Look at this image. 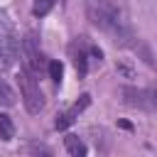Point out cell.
<instances>
[{
    "instance_id": "obj_1",
    "label": "cell",
    "mask_w": 157,
    "mask_h": 157,
    "mask_svg": "<svg viewBox=\"0 0 157 157\" xmlns=\"http://www.w3.org/2000/svg\"><path fill=\"white\" fill-rule=\"evenodd\" d=\"M86 15L96 27L105 32H123V15L110 0H88Z\"/></svg>"
},
{
    "instance_id": "obj_2",
    "label": "cell",
    "mask_w": 157,
    "mask_h": 157,
    "mask_svg": "<svg viewBox=\"0 0 157 157\" xmlns=\"http://www.w3.org/2000/svg\"><path fill=\"white\" fill-rule=\"evenodd\" d=\"M37 74H32L29 69H20V93H22V103H25V108H27V113H32V115H37L42 108H44V96H42V88H39V83H37V78H34Z\"/></svg>"
},
{
    "instance_id": "obj_3",
    "label": "cell",
    "mask_w": 157,
    "mask_h": 157,
    "mask_svg": "<svg viewBox=\"0 0 157 157\" xmlns=\"http://www.w3.org/2000/svg\"><path fill=\"white\" fill-rule=\"evenodd\" d=\"M20 54L25 56V69H29L32 74H37L39 69H42V54H39V42H37V34H27L25 39H22V44H20Z\"/></svg>"
},
{
    "instance_id": "obj_4",
    "label": "cell",
    "mask_w": 157,
    "mask_h": 157,
    "mask_svg": "<svg viewBox=\"0 0 157 157\" xmlns=\"http://www.w3.org/2000/svg\"><path fill=\"white\" fill-rule=\"evenodd\" d=\"M88 103H91V96L88 93H83V96H78V101L69 108V110H64V113H59L56 115V120H54V128L56 130H66L76 118H78V113H83L86 108H88Z\"/></svg>"
},
{
    "instance_id": "obj_5",
    "label": "cell",
    "mask_w": 157,
    "mask_h": 157,
    "mask_svg": "<svg viewBox=\"0 0 157 157\" xmlns=\"http://www.w3.org/2000/svg\"><path fill=\"white\" fill-rule=\"evenodd\" d=\"M123 96L130 105L145 108V110H155V91L147 88H123Z\"/></svg>"
},
{
    "instance_id": "obj_6",
    "label": "cell",
    "mask_w": 157,
    "mask_h": 157,
    "mask_svg": "<svg viewBox=\"0 0 157 157\" xmlns=\"http://www.w3.org/2000/svg\"><path fill=\"white\" fill-rule=\"evenodd\" d=\"M20 56V44L15 37H0V71L10 69Z\"/></svg>"
},
{
    "instance_id": "obj_7",
    "label": "cell",
    "mask_w": 157,
    "mask_h": 157,
    "mask_svg": "<svg viewBox=\"0 0 157 157\" xmlns=\"http://www.w3.org/2000/svg\"><path fill=\"white\" fill-rule=\"evenodd\" d=\"M71 56H74L76 71H78V74H86V71H88V44L83 42V37L71 44Z\"/></svg>"
},
{
    "instance_id": "obj_8",
    "label": "cell",
    "mask_w": 157,
    "mask_h": 157,
    "mask_svg": "<svg viewBox=\"0 0 157 157\" xmlns=\"http://www.w3.org/2000/svg\"><path fill=\"white\" fill-rule=\"evenodd\" d=\"M64 147H66V152L74 155V157H83V155H86V145H83V140H81L78 135H66V137H64Z\"/></svg>"
},
{
    "instance_id": "obj_9",
    "label": "cell",
    "mask_w": 157,
    "mask_h": 157,
    "mask_svg": "<svg viewBox=\"0 0 157 157\" xmlns=\"http://www.w3.org/2000/svg\"><path fill=\"white\" fill-rule=\"evenodd\" d=\"M15 137V125L7 113H0V140H12Z\"/></svg>"
},
{
    "instance_id": "obj_10",
    "label": "cell",
    "mask_w": 157,
    "mask_h": 157,
    "mask_svg": "<svg viewBox=\"0 0 157 157\" xmlns=\"http://www.w3.org/2000/svg\"><path fill=\"white\" fill-rule=\"evenodd\" d=\"M54 5H56V0H34V5H32V15H34V17H44Z\"/></svg>"
},
{
    "instance_id": "obj_11",
    "label": "cell",
    "mask_w": 157,
    "mask_h": 157,
    "mask_svg": "<svg viewBox=\"0 0 157 157\" xmlns=\"http://www.w3.org/2000/svg\"><path fill=\"white\" fill-rule=\"evenodd\" d=\"M0 103H2V105H12V103H15V91H12L2 78H0Z\"/></svg>"
},
{
    "instance_id": "obj_12",
    "label": "cell",
    "mask_w": 157,
    "mask_h": 157,
    "mask_svg": "<svg viewBox=\"0 0 157 157\" xmlns=\"http://www.w3.org/2000/svg\"><path fill=\"white\" fill-rule=\"evenodd\" d=\"M47 71H49V78H52L54 83H59V81H61V74H64V66H61V61L54 59V61L47 64Z\"/></svg>"
}]
</instances>
